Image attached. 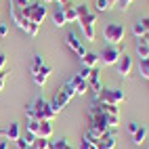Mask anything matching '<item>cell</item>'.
Instances as JSON below:
<instances>
[{"instance_id":"cell-47","label":"cell","mask_w":149,"mask_h":149,"mask_svg":"<svg viewBox=\"0 0 149 149\" xmlns=\"http://www.w3.org/2000/svg\"><path fill=\"white\" fill-rule=\"evenodd\" d=\"M147 136H149V130H147Z\"/></svg>"},{"instance_id":"cell-25","label":"cell","mask_w":149,"mask_h":149,"mask_svg":"<svg viewBox=\"0 0 149 149\" xmlns=\"http://www.w3.org/2000/svg\"><path fill=\"white\" fill-rule=\"evenodd\" d=\"M48 143H51V139L36 136V141H34V149H48Z\"/></svg>"},{"instance_id":"cell-11","label":"cell","mask_w":149,"mask_h":149,"mask_svg":"<svg viewBox=\"0 0 149 149\" xmlns=\"http://www.w3.org/2000/svg\"><path fill=\"white\" fill-rule=\"evenodd\" d=\"M51 72H53V69H51V65H42L40 69H38V72H34L32 74V78H34V82L38 84V86H44L46 84V80H48V76H51Z\"/></svg>"},{"instance_id":"cell-29","label":"cell","mask_w":149,"mask_h":149,"mask_svg":"<svg viewBox=\"0 0 149 149\" xmlns=\"http://www.w3.org/2000/svg\"><path fill=\"white\" fill-rule=\"evenodd\" d=\"M91 74H93V69H91V67H82L80 72H78V76H80L82 80H86V82H88V78H91Z\"/></svg>"},{"instance_id":"cell-7","label":"cell","mask_w":149,"mask_h":149,"mask_svg":"<svg viewBox=\"0 0 149 149\" xmlns=\"http://www.w3.org/2000/svg\"><path fill=\"white\" fill-rule=\"evenodd\" d=\"M78 23H80V29H82V34L86 40H95V23H97V15L91 11L88 15L80 17L78 19Z\"/></svg>"},{"instance_id":"cell-33","label":"cell","mask_w":149,"mask_h":149,"mask_svg":"<svg viewBox=\"0 0 149 149\" xmlns=\"http://www.w3.org/2000/svg\"><path fill=\"white\" fill-rule=\"evenodd\" d=\"M23 141H25L29 147H32V145H34V141H36V134H32V132H27V130H25V134H23Z\"/></svg>"},{"instance_id":"cell-27","label":"cell","mask_w":149,"mask_h":149,"mask_svg":"<svg viewBox=\"0 0 149 149\" xmlns=\"http://www.w3.org/2000/svg\"><path fill=\"white\" fill-rule=\"evenodd\" d=\"M42 65H44V59H42L40 55H36V57H34V61H32V74L38 72V69H40Z\"/></svg>"},{"instance_id":"cell-2","label":"cell","mask_w":149,"mask_h":149,"mask_svg":"<svg viewBox=\"0 0 149 149\" xmlns=\"http://www.w3.org/2000/svg\"><path fill=\"white\" fill-rule=\"evenodd\" d=\"M124 34H126V29L122 23H107L103 27V38L111 46H120V42L124 40Z\"/></svg>"},{"instance_id":"cell-26","label":"cell","mask_w":149,"mask_h":149,"mask_svg":"<svg viewBox=\"0 0 149 149\" xmlns=\"http://www.w3.org/2000/svg\"><path fill=\"white\" fill-rule=\"evenodd\" d=\"M69 143H67V139H57V141H51L48 143V149H65Z\"/></svg>"},{"instance_id":"cell-43","label":"cell","mask_w":149,"mask_h":149,"mask_svg":"<svg viewBox=\"0 0 149 149\" xmlns=\"http://www.w3.org/2000/svg\"><path fill=\"white\" fill-rule=\"evenodd\" d=\"M42 2H44V4H48V2H55V0H42Z\"/></svg>"},{"instance_id":"cell-32","label":"cell","mask_w":149,"mask_h":149,"mask_svg":"<svg viewBox=\"0 0 149 149\" xmlns=\"http://www.w3.org/2000/svg\"><path fill=\"white\" fill-rule=\"evenodd\" d=\"M38 29H40V25H38V23H29V27H27V36H36L38 34Z\"/></svg>"},{"instance_id":"cell-5","label":"cell","mask_w":149,"mask_h":149,"mask_svg":"<svg viewBox=\"0 0 149 149\" xmlns=\"http://www.w3.org/2000/svg\"><path fill=\"white\" fill-rule=\"evenodd\" d=\"M63 88H65V91L69 93V95H72V97H82V95H86L88 93V82L86 80H82V78L80 76H74V78H69V80L63 84Z\"/></svg>"},{"instance_id":"cell-38","label":"cell","mask_w":149,"mask_h":149,"mask_svg":"<svg viewBox=\"0 0 149 149\" xmlns=\"http://www.w3.org/2000/svg\"><path fill=\"white\" fill-rule=\"evenodd\" d=\"M4 65H6V55L0 53V69H4Z\"/></svg>"},{"instance_id":"cell-8","label":"cell","mask_w":149,"mask_h":149,"mask_svg":"<svg viewBox=\"0 0 149 149\" xmlns=\"http://www.w3.org/2000/svg\"><path fill=\"white\" fill-rule=\"evenodd\" d=\"M120 57H122V48H120V46L107 44L103 51H101V55H99V61H101L103 65H116Z\"/></svg>"},{"instance_id":"cell-39","label":"cell","mask_w":149,"mask_h":149,"mask_svg":"<svg viewBox=\"0 0 149 149\" xmlns=\"http://www.w3.org/2000/svg\"><path fill=\"white\" fill-rule=\"evenodd\" d=\"M143 23H145V29H147V38H149V17H143Z\"/></svg>"},{"instance_id":"cell-36","label":"cell","mask_w":149,"mask_h":149,"mask_svg":"<svg viewBox=\"0 0 149 149\" xmlns=\"http://www.w3.org/2000/svg\"><path fill=\"white\" fill-rule=\"evenodd\" d=\"M91 147H93V145L88 143L86 139H82V141H80V145H78V149H91Z\"/></svg>"},{"instance_id":"cell-12","label":"cell","mask_w":149,"mask_h":149,"mask_svg":"<svg viewBox=\"0 0 149 149\" xmlns=\"http://www.w3.org/2000/svg\"><path fill=\"white\" fill-rule=\"evenodd\" d=\"M95 147L97 149H116V136L107 132L105 136H101V139L95 141Z\"/></svg>"},{"instance_id":"cell-24","label":"cell","mask_w":149,"mask_h":149,"mask_svg":"<svg viewBox=\"0 0 149 149\" xmlns=\"http://www.w3.org/2000/svg\"><path fill=\"white\" fill-rule=\"evenodd\" d=\"M38 128H40V120H27V124H25L27 132H32V134L38 136Z\"/></svg>"},{"instance_id":"cell-44","label":"cell","mask_w":149,"mask_h":149,"mask_svg":"<svg viewBox=\"0 0 149 149\" xmlns=\"http://www.w3.org/2000/svg\"><path fill=\"white\" fill-rule=\"evenodd\" d=\"M65 149H76V147H72V145H67V147H65Z\"/></svg>"},{"instance_id":"cell-1","label":"cell","mask_w":149,"mask_h":149,"mask_svg":"<svg viewBox=\"0 0 149 149\" xmlns=\"http://www.w3.org/2000/svg\"><path fill=\"white\" fill-rule=\"evenodd\" d=\"M21 15H23V19H27V21L40 25L44 21V17L48 15V8L44 6V2H29L25 6H21Z\"/></svg>"},{"instance_id":"cell-46","label":"cell","mask_w":149,"mask_h":149,"mask_svg":"<svg viewBox=\"0 0 149 149\" xmlns=\"http://www.w3.org/2000/svg\"><path fill=\"white\" fill-rule=\"evenodd\" d=\"M91 149H97V147H95V145H93V147H91Z\"/></svg>"},{"instance_id":"cell-37","label":"cell","mask_w":149,"mask_h":149,"mask_svg":"<svg viewBox=\"0 0 149 149\" xmlns=\"http://www.w3.org/2000/svg\"><path fill=\"white\" fill-rule=\"evenodd\" d=\"M136 128H139V124H136V122H130V124H128V130H130L132 134L136 132Z\"/></svg>"},{"instance_id":"cell-19","label":"cell","mask_w":149,"mask_h":149,"mask_svg":"<svg viewBox=\"0 0 149 149\" xmlns=\"http://www.w3.org/2000/svg\"><path fill=\"white\" fill-rule=\"evenodd\" d=\"M145 139H147V128H145V126H139L136 132L132 134V143H134V145H143Z\"/></svg>"},{"instance_id":"cell-31","label":"cell","mask_w":149,"mask_h":149,"mask_svg":"<svg viewBox=\"0 0 149 149\" xmlns=\"http://www.w3.org/2000/svg\"><path fill=\"white\" fill-rule=\"evenodd\" d=\"M25 116H27V120H38L36 111H34V105H25Z\"/></svg>"},{"instance_id":"cell-23","label":"cell","mask_w":149,"mask_h":149,"mask_svg":"<svg viewBox=\"0 0 149 149\" xmlns=\"http://www.w3.org/2000/svg\"><path fill=\"white\" fill-rule=\"evenodd\" d=\"M105 124H107V128H118V126H120V116L105 113Z\"/></svg>"},{"instance_id":"cell-15","label":"cell","mask_w":149,"mask_h":149,"mask_svg":"<svg viewBox=\"0 0 149 149\" xmlns=\"http://www.w3.org/2000/svg\"><path fill=\"white\" fill-rule=\"evenodd\" d=\"M38 136L51 139V136H53V122H48V120H40V128H38Z\"/></svg>"},{"instance_id":"cell-41","label":"cell","mask_w":149,"mask_h":149,"mask_svg":"<svg viewBox=\"0 0 149 149\" xmlns=\"http://www.w3.org/2000/svg\"><path fill=\"white\" fill-rule=\"evenodd\" d=\"M0 149H8V143H6V141H2V143H0Z\"/></svg>"},{"instance_id":"cell-10","label":"cell","mask_w":149,"mask_h":149,"mask_svg":"<svg viewBox=\"0 0 149 149\" xmlns=\"http://www.w3.org/2000/svg\"><path fill=\"white\" fill-rule=\"evenodd\" d=\"M65 42H67V46L72 48V51H74V53H76L78 57H82V55L86 53V48L82 46V42H80V38H78V36H76L74 32H69V34L65 36Z\"/></svg>"},{"instance_id":"cell-6","label":"cell","mask_w":149,"mask_h":149,"mask_svg":"<svg viewBox=\"0 0 149 149\" xmlns=\"http://www.w3.org/2000/svg\"><path fill=\"white\" fill-rule=\"evenodd\" d=\"M72 99H74V97L69 95L63 86H61V88H59V91L53 95V99H51L48 103H51V107L55 109V113H59V111H63V109L69 105V101H72Z\"/></svg>"},{"instance_id":"cell-17","label":"cell","mask_w":149,"mask_h":149,"mask_svg":"<svg viewBox=\"0 0 149 149\" xmlns=\"http://www.w3.org/2000/svg\"><path fill=\"white\" fill-rule=\"evenodd\" d=\"M63 8V15H65V21L69 23V21H78V13H76V4H65V6H61Z\"/></svg>"},{"instance_id":"cell-16","label":"cell","mask_w":149,"mask_h":149,"mask_svg":"<svg viewBox=\"0 0 149 149\" xmlns=\"http://www.w3.org/2000/svg\"><path fill=\"white\" fill-rule=\"evenodd\" d=\"M80 59H82V65L84 67H91V69H95L97 63H99V55H95V53H84Z\"/></svg>"},{"instance_id":"cell-34","label":"cell","mask_w":149,"mask_h":149,"mask_svg":"<svg viewBox=\"0 0 149 149\" xmlns=\"http://www.w3.org/2000/svg\"><path fill=\"white\" fill-rule=\"evenodd\" d=\"M15 143H17V147H19V149H29V145H27V143L23 141V136H19ZM32 147H34V145H32Z\"/></svg>"},{"instance_id":"cell-30","label":"cell","mask_w":149,"mask_h":149,"mask_svg":"<svg viewBox=\"0 0 149 149\" xmlns=\"http://www.w3.org/2000/svg\"><path fill=\"white\" fill-rule=\"evenodd\" d=\"M132 2H134V0H118V2H116V6L120 8V11H126V8L130 6Z\"/></svg>"},{"instance_id":"cell-20","label":"cell","mask_w":149,"mask_h":149,"mask_svg":"<svg viewBox=\"0 0 149 149\" xmlns=\"http://www.w3.org/2000/svg\"><path fill=\"white\" fill-rule=\"evenodd\" d=\"M132 34H134V38L139 40V38H143L145 34H147V29H145V23H143V19H139V21H134V25H132Z\"/></svg>"},{"instance_id":"cell-28","label":"cell","mask_w":149,"mask_h":149,"mask_svg":"<svg viewBox=\"0 0 149 149\" xmlns=\"http://www.w3.org/2000/svg\"><path fill=\"white\" fill-rule=\"evenodd\" d=\"M76 13H78V19H80V17H84V15L91 13V8H88V4H78L76 6Z\"/></svg>"},{"instance_id":"cell-42","label":"cell","mask_w":149,"mask_h":149,"mask_svg":"<svg viewBox=\"0 0 149 149\" xmlns=\"http://www.w3.org/2000/svg\"><path fill=\"white\" fill-rule=\"evenodd\" d=\"M2 88H4V78H0V93H2Z\"/></svg>"},{"instance_id":"cell-13","label":"cell","mask_w":149,"mask_h":149,"mask_svg":"<svg viewBox=\"0 0 149 149\" xmlns=\"http://www.w3.org/2000/svg\"><path fill=\"white\" fill-rule=\"evenodd\" d=\"M136 55H139V59H149V38L147 36L136 40Z\"/></svg>"},{"instance_id":"cell-40","label":"cell","mask_w":149,"mask_h":149,"mask_svg":"<svg viewBox=\"0 0 149 149\" xmlns=\"http://www.w3.org/2000/svg\"><path fill=\"white\" fill-rule=\"evenodd\" d=\"M55 2H59V6H65V4L72 2V0H55Z\"/></svg>"},{"instance_id":"cell-45","label":"cell","mask_w":149,"mask_h":149,"mask_svg":"<svg viewBox=\"0 0 149 149\" xmlns=\"http://www.w3.org/2000/svg\"><path fill=\"white\" fill-rule=\"evenodd\" d=\"M0 134H4V130H0Z\"/></svg>"},{"instance_id":"cell-21","label":"cell","mask_w":149,"mask_h":149,"mask_svg":"<svg viewBox=\"0 0 149 149\" xmlns=\"http://www.w3.org/2000/svg\"><path fill=\"white\" fill-rule=\"evenodd\" d=\"M116 4L111 2V0H95V8L99 13H105V11H109V8H113Z\"/></svg>"},{"instance_id":"cell-14","label":"cell","mask_w":149,"mask_h":149,"mask_svg":"<svg viewBox=\"0 0 149 149\" xmlns=\"http://www.w3.org/2000/svg\"><path fill=\"white\" fill-rule=\"evenodd\" d=\"M4 136L8 139V141H17V139L21 136V130H19V124H17V122H11V124H8V128L4 130Z\"/></svg>"},{"instance_id":"cell-22","label":"cell","mask_w":149,"mask_h":149,"mask_svg":"<svg viewBox=\"0 0 149 149\" xmlns=\"http://www.w3.org/2000/svg\"><path fill=\"white\" fill-rule=\"evenodd\" d=\"M139 74L149 80V59H139Z\"/></svg>"},{"instance_id":"cell-35","label":"cell","mask_w":149,"mask_h":149,"mask_svg":"<svg viewBox=\"0 0 149 149\" xmlns=\"http://www.w3.org/2000/svg\"><path fill=\"white\" fill-rule=\"evenodd\" d=\"M8 34V25L6 23H0V38H4Z\"/></svg>"},{"instance_id":"cell-4","label":"cell","mask_w":149,"mask_h":149,"mask_svg":"<svg viewBox=\"0 0 149 149\" xmlns=\"http://www.w3.org/2000/svg\"><path fill=\"white\" fill-rule=\"evenodd\" d=\"M32 105H34V111H36V118H38V120H48V122L55 120V116H57L55 109L51 107V103H48V101H44L42 97H38Z\"/></svg>"},{"instance_id":"cell-48","label":"cell","mask_w":149,"mask_h":149,"mask_svg":"<svg viewBox=\"0 0 149 149\" xmlns=\"http://www.w3.org/2000/svg\"><path fill=\"white\" fill-rule=\"evenodd\" d=\"M29 149H34V147H29Z\"/></svg>"},{"instance_id":"cell-18","label":"cell","mask_w":149,"mask_h":149,"mask_svg":"<svg viewBox=\"0 0 149 149\" xmlns=\"http://www.w3.org/2000/svg\"><path fill=\"white\" fill-rule=\"evenodd\" d=\"M53 23L57 25V27H63L67 21H65V15H63V8L61 6H57L55 11H53Z\"/></svg>"},{"instance_id":"cell-9","label":"cell","mask_w":149,"mask_h":149,"mask_svg":"<svg viewBox=\"0 0 149 149\" xmlns=\"http://www.w3.org/2000/svg\"><path fill=\"white\" fill-rule=\"evenodd\" d=\"M116 67H118V74H120L122 78H126L128 74L132 72V67H134V63H132V57H128L126 53H122V57L118 59Z\"/></svg>"},{"instance_id":"cell-3","label":"cell","mask_w":149,"mask_h":149,"mask_svg":"<svg viewBox=\"0 0 149 149\" xmlns=\"http://www.w3.org/2000/svg\"><path fill=\"white\" fill-rule=\"evenodd\" d=\"M126 99L124 91L122 88H101V93H99V97L95 99V101H101V103H109V105H120L122 101Z\"/></svg>"}]
</instances>
